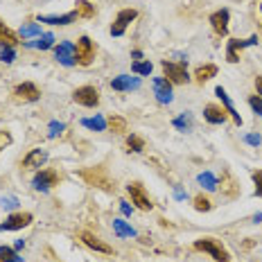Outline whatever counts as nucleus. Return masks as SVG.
<instances>
[{"mask_svg":"<svg viewBox=\"0 0 262 262\" xmlns=\"http://www.w3.org/2000/svg\"><path fill=\"white\" fill-rule=\"evenodd\" d=\"M194 249L196 251H204V253H208L215 262H231V253H228L226 249L222 247L217 239L212 237H201L194 242Z\"/></svg>","mask_w":262,"mask_h":262,"instance_id":"obj_1","label":"nucleus"},{"mask_svg":"<svg viewBox=\"0 0 262 262\" xmlns=\"http://www.w3.org/2000/svg\"><path fill=\"white\" fill-rule=\"evenodd\" d=\"M161 66H163V75H165V79L172 81V84H188V81H190V75H188L185 63L163 61Z\"/></svg>","mask_w":262,"mask_h":262,"instance_id":"obj_2","label":"nucleus"},{"mask_svg":"<svg viewBox=\"0 0 262 262\" xmlns=\"http://www.w3.org/2000/svg\"><path fill=\"white\" fill-rule=\"evenodd\" d=\"M95 59V43L89 36H79L77 46H75V61L79 66H91Z\"/></svg>","mask_w":262,"mask_h":262,"instance_id":"obj_3","label":"nucleus"},{"mask_svg":"<svg viewBox=\"0 0 262 262\" xmlns=\"http://www.w3.org/2000/svg\"><path fill=\"white\" fill-rule=\"evenodd\" d=\"M73 100L86 108H95L100 104V91H97L95 86H79V89H75V93H73Z\"/></svg>","mask_w":262,"mask_h":262,"instance_id":"obj_4","label":"nucleus"},{"mask_svg":"<svg viewBox=\"0 0 262 262\" xmlns=\"http://www.w3.org/2000/svg\"><path fill=\"white\" fill-rule=\"evenodd\" d=\"M127 192L131 196V204H136V208H140V210H151L154 208V204H151V199L147 196L145 192V188L140 183H129L127 185Z\"/></svg>","mask_w":262,"mask_h":262,"instance_id":"obj_5","label":"nucleus"},{"mask_svg":"<svg viewBox=\"0 0 262 262\" xmlns=\"http://www.w3.org/2000/svg\"><path fill=\"white\" fill-rule=\"evenodd\" d=\"M41 97V91L36 84H32V81H23V84H18L14 89V100L16 102H23V104H27V102H36Z\"/></svg>","mask_w":262,"mask_h":262,"instance_id":"obj_6","label":"nucleus"},{"mask_svg":"<svg viewBox=\"0 0 262 262\" xmlns=\"http://www.w3.org/2000/svg\"><path fill=\"white\" fill-rule=\"evenodd\" d=\"M32 220H34V217H32V212H14V215H9L7 220L0 224V233H5V231H20V228L30 226Z\"/></svg>","mask_w":262,"mask_h":262,"instance_id":"obj_7","label":"nucleus"},{"mask_svg":"<svg viewBox=\"0 0 262 262\" xmlns=\"http://www.w3.org/2000/svg\"><path fill=\"white\" fill-rule=\"evenodd\" d=\"M136 16H138L136 9H120L118 16H116V23L111 25V34L113 36H122L124 30H127V25L131 23V20H136Z\"/></svg>","mask_w":262,"mask_h":262,"instance_id":"obj_8","label":"nucleus"},{"mask_svg":"<svg viewBox=\"0 0 262 262\" xmlns=\"http://www.w3.org/2000/svg\"><path fill=\"white\" fill-rule=\"evenodd\" d=\"M32 183H34L36 190H50L54 185H59V172L57 170H41V172H36Z\"/></svg>","mask_w":262,"mask_h":262,"instance_id":"obj_9","label":"nucleus"},{"mask_svg":"<svg viewBox=\"0 0 262 262\" xmlns=\"http://www.w3.org/2000/svg\"><path fill=\"white\" fill-rule=\"evenodd\" d=\"M54 54H57V61L61 66H75V46L70 41H61L57 48H54Z\"/></svg>","mask_w":262,"mask_h":262,"instance_id":"obj_10","label":"nucleus"},{"mask_svg":"<svg viewBox=\"0 0 262 262\" xmlns=\"http://www.w3.org/2000/svg\"><path fill=\"white\" fill-rule=\"evenodd\" d=\"M154 95L161 104H170L172 102V81H167L165 77H156L154 79Z\"/></svg>","mask_w":262,"mask_h":262,"instance_id":"obj_11","label":"nucleus"},{"mask_svg":"<svg viewBox=\"0 0 262 262\" xmlns=\"http://www.w3.org/2000/svg\"><path fill=\"white\" fill-rule=\"evenodd\" d=\"M253 43H258V39L255 36H251V39L247 41H237V39H231L228 41V48H226V59L231 63H237L239 61V54L237 52H242L247 46H253Z\"/></svg>","mask_w":262,"mask_h":262,"instance_id":"obj_12","label":"nucleus"},{"mask_svg":"<svg viewBox=\"0 0 262 262\" xmlns=\"http://www.w3.org/2000/svg\"><path fill=\"white\" fill-rule=\"evenodd\" d=\"M228 20H231V14H228V9H220V12L210 14V25H212V30H215L220 36H226L228 34Z\"/></svg>","mask_w":262,"mask_h":262,"instance_id":"obj_13","label":"nucleus"},{"mask_svg":"<svg viewBox=\"0 0 262 262\" xmlns=\"http://www.w3.org/2000/svg\"><path fill=\"white\" fill-rule=\"evenodd\" d=\"M79 237H81V242H84L86 247L93 249V251H97V253H106V255H111V253H113V249L108 247L106 242H102L100 237H97V235H93V233H89V231H84Z\"/></svg>","mask_w":262,"mask_h":262,"instance_id":"obj_14","label":"nucleus"},{"mask_svg":"<svg viewBox=\"0 0 262 262\" xmlns=\"http://www.w3.org/2000/svg\"><path fill=\"white\" fill-rule=\"evenodd\" d=\"M46 161H48L46 149H32L30 154L23 158V167H27V170H39L41 165H46Z\"/></svg>","mask_w":262,"mask_h":262,"instance_id":"obj_15","label":"nucleus"},{"mask_svg":"<svg viewBox=\"0 0 262 262\" xmlns=\"http://www.w3.org/2000/svg\"><path fill=\"white\" fill-rule=\"evenodd\" d=\"M204 118L208 120L210 124H224L228 120V113H226V108H222L217 104H208L204 108Z\"/></svg>","mask_w":262,"mask_h":262,"instance_id":"obj_16","label":"nucleus"},{"mask_svg":"<svg viewBox=\"0 0 262 262\" xmlns=\"http://www.w3.org/2000/svg\"><path fill=\"white\" fill-rule=\"evenodd\" d=\"M111 89H113V91H131V89H140V79H138V77H129V75H120V77H113Z\"/></svg>","mask_w":262,"mask_h":262,"instance_id":"obj_17","label":"nucleus"},{"mask_svg":"<svg viewBox=\"0 0 262 262\" xmlns=\"http://www.w3.org/2000/svg\"><path fill=\"white\" fill-rule=\"evenodd\" d=\"M79 16L77 12H70V14H61V16H39V23H48V25H70L75 23Z\"/></svg>","mask_w":262,"mask_h":262,"instance_id":"obj_18","label":"nucleus"},{"mask_svg":"<svg viewBox=\"0 0 262 262\" xmlns=\"http://www.w3.org/2000/svg\"><path fill=\"white\" fill-rule=\"evenodd\" d=\"M215 93H217V97H220V100H222V104H224V108H226V113H228V116H231L233 120H235V124H242V118H239V113L235 111V106H233V102L228 100L226 91H224L222 86H217Z\"/></svg>","mask_w":262,"mask_h":262,"instance_id":"obj_19","label":"nucleus"},{"mask_svg":"<svg viewBox=\"0 0 262 262\" xmlns=\"http://www.w3.org/2000/svg\"><path fill=\"white\" fill-rule=\"evenodd\" d=\"M217 75V66L215 63H206V66H199V68L194 70V81L196 84H204V81L212 79Z\"/></svg>","mask_w":262,"mask_h":262,"instance_id":"obj_20","label":"nucleus"},{"mask_svg":"<svg viewBox=\"0 0 262 262\" xmlns=\"http://www.w3.org/2000/svg\"><path fill=\"white\" fill-rule=\"evenodd\" d=\"M16 43H18V36H16L14 32L3 23V18H0V46H16Z\"/></svg>","mask_w":262,"mask_h":262,"instance_id":"obj_21","label":"nucleus"},{"mask_svg":"<svg viewBox=\"0 0 262 262\" xmlns=\"http://www.w3.org/2000/svg\"><path fill=\"white\" fill-rule=\"evenodd\" d=\"M79 18H93L95 16V5H91L89 0H77V7H75Z\"/></svg>","mask_w":262,"mask_h":262,"instance_id":"obj_22","label":"nucleus"},{"mask_svg":"<svg viewBox=\"0 0 262 262\" xmlns=\"http://www.w3.org/2000/svg\"><path fill=\"white\" fill-rule=\"evenodd\" d=\"M106 127L111 129L113 134H124V131H127V120L120 116H111L106 120Z\"/></svg>","mask_w":262,"mask_h":262,"instance_id":"obj_23","label":"nucleus"},{"mask_svg":"<svg viewBox=\"0 0 262 262\" xmlns=\"http://www.w3.org/2000/svg\"><path fill=\"white\" fill-rule=\"evenodd\" d=\"M196 179H199V183L204 185L206 190H217V185H220V181H217V177L212 172H201Z\"/></svg>","mask_w":262,"mask_h":262,"instance_id":"obj_24","label":"nucleus"},{"mask_svg":"<svg viewBox=\"0 0 262 262\" xmlns=\"http://www.w3.org/2000/svg\"><path fill=\"white\" fill-rule=\"evenodd\" d=\"M127 149H129V151H136V154H138V151H143V149H145V140L140 138V136L131 134L129 138H127Z\"/></svg>","mask_w":262,"mask_h":262,"instance_id":"obj_25","label":"nucleus"},{"mask_svg":"<svg viewBox=\"0 0 262 262\" xmlns=\"http://www.w3.org/2000/svg\"><path fill=\"white\" fill-rule=\"evenodd\" d=\"M81 124H84V127H89V129H93V131H104L106 129V120L100 118V116H97V118H86Z\"/></svg>","mask_w":262,"mask_h":262,"instance_id":"obj_26","label":"nucleus"},{"mask_svg":"<svg viewBox=\"0 0 262 262\" xmlns=\"http://www.w3.org/2000/svg\"><path fill=\"white\" fill-rule=\"evenodd\" d=\"M113 228H116V233L120 237H134L136 235V231L131 226H127V224H124L122 220H116L113 222Z\"/></svg>","mask_w":262,"mask_h":262,"instance_id":"obj_27","label":"nucleus"},{"mask_svg":"<svg viewBox=\"0 0 262 262\" xmlns=\"http://www.w3.org/2000/svg\"><path fill=\"white\" fill-rule=\"evenodd\" d=\"M194 208L199 210V212H208L212 208V204H210V199L208 196H204V194H196L194 196Z\"/></svg>","mask_w":262,"mask_h":262,"instance_id":"obj_28","label":"nucleus"},{"mask_svg":"<svg viewBox=\"0 0 262 262\" xmlns=\"http://www.w3.org/2000/svg\"><path fill=\"white\" fill-rule=\"evenodd\" d=\"M32 48H39V50H48V48H52L54 46V36L52 34H43L36 43H30Z\"/></svg>","mask_w":262,"mask_h":262,"instance_id":"obj_29","label":"nucleus"},{"mask_svg":"<svg viewBox=\"0 0 262 262\" xmlns=\"http://www.w3.org/2000/svg\"><path fill=\"white\" fill-rule=\"evenodd\" d=\"M0 262H18V255L12 247H0Z\"/></svg>","mask_w":262,"mask_h":262,"instance_id":"obj_30","label":"nucleus"},{"mask_svg":"<svg viewBox=\"0 0 262 262\" xmlns=\"http://www.w3.org/2000/svg\"><path fill=\"white\" fill-rule=\"evenodd\" d=\"M14 57H16L14 46H0V61H3V63H12Z\"/></svg>","mask_w":262,"mask_h":262,"instance_id":"obj_31","label":"nucleus"},{"mask_svg":"<svg viewBox=\"0 0 262 262\" xmlns=\"http://www.w3.org/2000/svg\"><path fill=\"white\" fill-rule=\"evenodd\" d=\"M131 70H134L136 75H151V63L149 61H136L134 66H131Z\"/></svg>","mask_w":262,"mask_h":262,"instance_id":"obj_32","label":"nucleus"},{"mask_svg":"<svg viewBox=\"0 0 262 262\" xmlns=\"http://www.w3.org/2000/svg\"><path fill=\"white\" fill-rule=\"evenodd\" d=\"M174 127L181 129V131H190L192 129V116H181L174 120Z\"/></svg>","mask_w":262,"mask_h":262,"instance_id":"obj_33","label":"nucleus"},{"mask_svg":"<svg viewBox=\"0 0 262 262\" xmlns=\"http://www.w3.org/2000/svg\"><path fill=\"white\" fill-rule=\"evenodd\" d=\"M34 34H41V27L39 25H23L20 27V36H34Z\"/></svg>","mask_w":262,"mask_h":262,"instance_id":"obj_34","label":"nucleus"},{"mask_svg":"<svg viewBox=\"0 0 262 262\" xmlns=\"http://www.w3.org/2000/svg\"><path fill=\"white\" fill-rule=\"evenodd\" d=\"M249 106L253 108L258 116H262V97H260V95H251V97H249Z\"/></svg>","mask_w":262,"mask_h":262,"instance_id":"obj_35","label":"nucleus"},{"mask_svg":"<svg viewBox=\"0 0 262 262\" xmlns=\"http://www.w3.org/2000/svg\"><path fill=\"white\" fill-rule=\"evenodd\" d=\"M251 177H253V183H255V196H262V170H255Z\"/></svg>","mask_w":262,"mask_h":262,"instance_id":"obj_36","label":"nucleus"},{"mask_svg":"<svg viewBox=\"0 0 262 262\" xmlns=\"http://www.w3.org/2000/svg\"><path fill=\"white\" fill-rule=\"evenodd\" d=\"M9 143H12V136H9L7 131H0V147H3V145H9Z\"/></svg>","mask_w":262,"mask_h":262,"instance_id":"obj_37","label":"nucleus"},{"mask_svg":"<svg viewBox=\"0 0 262 262\" xmlns=\"http://www.w3.org/2000/svg\"><path fill=\"white\" fill-rule=\"evenodd\" d=\"M61 129H63V124H61V122H59V124H57V122H52V124H50V136H57Z\"/></svg>","mask_w":262,"mask_h":262,"instance_id":"obj_38","label":"nucleus"},{"mask_svg":"<svg viewBox=\"0 0 262 262\" xmlns=\"http://www.w3.org/2000/svg\"><path fill=\"white\" fill-rule=\"evenodd\" d=\"M247 143H249V145H260V136H255V134L247 136Z\"/></svg>","mask_w":262,"mask_h":262,"instance_id":"obj_39","label":"nucleus"},{"mask_svg":"<svg viewBox=\"0 0 262 262\" xmlns=\"http://www.w3.org/2000/svg\"><path fill=\"white\" fill-rule=\"evenodd\" d=\"M16 199H3V208H14Z\"/></svg>","mask_w":262,"mask_h":262,"instance_id":"obj_40","label":"nucleus"},{"mask_svg":"<svg viewBox=\"0 0 262 262\" xmlns=\"http://www.w3.org/2000/svg\"><path fill=\"white\" fill-rule=\"evenodd\" d=\"M255 91H258V95L262 97V77H260V75L255 77Z\"/></svg>","mask_w":262,"mask_h":262,"instance_id":"obj_41","label":"nucleus"},{"mask_svg":"<svg viewBox=\"0 0 262 262\" xmlns=\"http://www.w3.org/2000/svg\"><path fill=\"white\" fill-rule=\"evenodd\" d=\"M120 208H122L124 215H131V208H129V204H127V201H120Z\"/></svg>","mask_w":262,"mask_h":262,"instance_id":"obj_42","label":"nucleus"},{"mask_svg":"<svg viewBox=\"0 0 262 262\" xmlns=\"http://www.w3.org/2000/svg\"><path fill=\"white\" fill-rule=\"evenodd\" d=\"M260 12H262V3H260Z\"/></svg>","mask_w":262,"mask_h":262,"instance_id":"obj_43","label":"nucleus"}]
</instances>
